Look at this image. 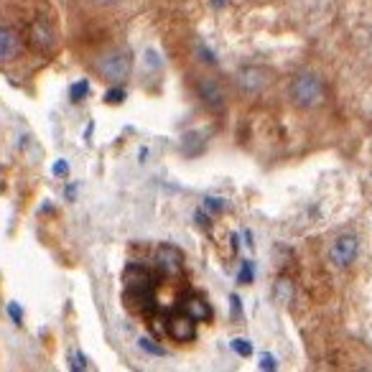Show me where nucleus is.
Returning a JSON list of instances; mask_svg holds the SVG:
<instances>
[{
  "mask_svg": "<svg viewBox=\"0 0 372 372\" xmlns=\"http://www.w3.org/2000/svg\"><path fill=\"white\" fill-rule=\"evenodd\" d=\"M168 337L176 341H192L197 337V322H194L189 314H181V317H171L166 324Z\"/></svg>",
  "mask_w": 372,
  "mask_h": 372,
  "instance_id": "obj_6",
  "label": "nucleus"
},
{
  "mask_svg": "<svg viewBox=\"0 0 372 372\" xmlns=\"http://www.w3.org/2000/svg\"><path fill=\"white\" fill-rule=\"evenodd\" d=\"M125 97H128L125 87H110V89L105 92V102H107V105H123Z\"/></svg>",
  "mask_w": 372,
  "mask_h": 372,
  "instance_id": "obj_19",
  "label": "nucleus"
},
{
  "mask_svg": "<svg viewBox=\"0 0 372 372\" xmlns=\"http://www.w3.org/2000/svg\"><path fill=\"white\" fill-rule=\"evenodd\" d=\"M89 3H97V6H112V3H120V0H89Z\"/></svg>",
  "mask_w": 372,
  "mask_h": 372,
  "instance_id": "obj_26",
  "label": "nucleus"
},
{
  "mask_svg": "<svg viewBox=\"0 0 372 372\" xmlns=\"http://www.w3.org/2000/svg\"><path fill=\"white\" fill-rule=\"evenodd\" d=\"M94 69L110 84H123L133 75V54L128 49H110L94 62Z\"/></svg>",
  "mask_w": 372,
  "mask_h": 372,
  "instance_id": "obj_2",
  "label": "nucleus"
},
{
  "mask_svg": "<svg viewBox=\"0 0 372 372\" xmlns=\"http://www.w3.org/2000/svg\"><path fill=\"white\" fill-rule=\"evenodd\" d=\"M275 80V72L266 64H245L237 69L235 84L245 97H258L266 92Z\"/></svg>",
  "mask_w": 372,
  "mask_h": 372,
  "instance_id": "obj_3",
  "label": "nucleus"
},
{
  "mask_svg": "<svg viewBox=\"0 0 372 372\" xmlns=\"http://www.w3.org/2000/svg\"><path fill=\"white\" fill-rule=\"evenodd\" d=\"M194 219H197V224H202V227H209V214H207L204 209L194 212Z\"/></svg>",
  "mask_w": 372,
  "mask_h": 372,
  "instance_id": "obj_23",
  "label": "nucleus"
},
{
  "mask_svg": "<svg viewBox=\"0 0 372 372\" xmlns=\"http://www.w3.org/2000/svg\"><path fill=\"white\" fill-rule=\"evenodd\" d=\"M194 51H197V56H199V59H202L204 64H212V67H217V64H219L217 54H214V51H212L209 46H207L204 41H202V38H197V44H194Z\"/></svg>",
  "mask_w": 372,
  "mask_h": 372,
  "instance_id": "obj_12",
  "label": "nucleus"
},
{
  "mask_svg": "<svg viewBox=\"0 0 372 372\" xmlns=\"http://www.w3.org/2000/svg\"><path fill=\"white\" fill-rule=\"evenodd\" d=\"M237 280H240L242 285L253 283V280H255V268H253V263H250V261H242V263H240V270H237Z\"/></svg>",
  "mask_w": 372,
  "mask_h": 372,
  "instance_id": "obj_18",
  "label": "nucleus"
},
{
  "mask_svg": "<svg viewBox=\"0 0 372 372\" xmlns=\"http://www.w3.org/2000/svg\"><path fill=\"white\" fill-rule=\"evenodd\" d=\"M261 370H278V360H275V354H270V352H263L261 354Z\"/></svg>",
  "mask_w": 372,
  "mask_h": 372,
  "instance_id": "obj_21",
  "label": "nucleus"
},
{
  "mask_svg": "<svg viewBox=\"0 0 372 372\" xmlns=\"http://www.w3.org/2000/svg\"><path fill=\"white\" fill-rule=\"evenodd\" d=\"M31 41H33V46L41 51L54 49V44H56L54 26H51L49 21H36V23L31 26Z\"/></svg>",
  "mask_w": 372,
  "mask_h": 372,
  "instance_id": "obj_9",
  "label": "nucleus"
},
{
  "mask_svg": "<svg viewBox=\"0 0 372 372\" xmlns=\"http://www.w3.org/2000/svg\"><path fill=\"white\" fill-rule=\"evenodd\" d=\"M6 311H8V319H11L16 327H23V309H21V304L11 301V304L6 306Z\"/></svg>",
  "mask_w": 372,
  "mask_h": 372,
  "instance_id": "obj_20",
  "label": "nucleus"
},
{
  "mask_svg": "<svg viewBox=\"0 0 372 372\" xmlns=\"http://www.w3.org/2000/svg\"><path fill=\"white\" fill-rule=\"evenodd\" d=\"M184 314L194 319V322H209L212 319V306L202 298H189L184 304Z\"/></svg>",
  "mask_w": 372,
  "mask_h": 372,
  "instance_id": "obj_10",
  "label": "nucleus"
},
{
  "mask_svg": "<svg viewBox=\"0 0 372 372\" xmlns=\"http://www.w3.org/2000/svg\"><path fill=\"white\" fill-rule=\"evenodd\" d=\"M230 306H232V311H235V317H242V304H240V296H235V293H232V296H230Z\"/></svg>",
  "mask_w": 372,
  "mask_h": 372,
  "instance_id": "obj_24",
  "label": "nucleus"
},
{
  "mask_svg": "<svg viewBox=\"0 0 372 372\" xmlns=\"http://www.w3.org/2000/svg\"><path fill=\"white\" fill-rule=\"evenodd\" d=\"M21 54V36L11 26H0V64L13 62Z\"/></svg>",
  "mask_w": 372,
  "mask_h": 372,
  "instance_id": "obj_7",
  "label": "nucleus"
},
{
  "mask_svg": "<svg viewBox=\"0 0 372 372\" xmlns=\"http://www.w3.org/2000/svg\"><path fill=\"white\" fill-rule=\"evenodd\" d=\"M155 263L166 275H179L181 273V253L174 245H161L155 250Z\"/></svg>",
  "mask_w": 372,
  "mask_h": 372,
  "instance_id": "obj_8",
  "label": "nucleus"
},
{
  "mask_svg": "<svg viewBox=\"0 0 372 372\" xmlns=\"http://www.w3.org/2000/svg\"><path fill=\"white\" fill-rule=\"evenodd\" d=\"M89 82L87 80H80V82H75V84H72V89H69V92H72V99H75V102H82V99H87L89 97Z\"/></svg>",
  "mask_w": 372,
  "mask_h": 372,
  "instance_id": "obj_17",
  "label": "nucleus"
},
{
  "mask_svg": "<svg viewBox=\"0 0 372 372\" xmlns=\"http://www.w3.org/2000/svg\"><path fill=\"white\" fill-rule=\"evenodd\" d=\"M77 192H80V186H77V184H69V186H67V192H64V194H67V199H69V202H75Z\"/></svg>",
  "mask_w": 372,
  "mask_h": 372,
  "instance_id": "obj_25",
  "label": "nucleus"
},
{
  "mask_svg": "<svg viewBox=\"0 0 372 372\" xmlns=\"http://www.w3.org/2000/svg\"><path fill=\"white\" fill-rule=\"evenodd\" d=\"M51 171H54V176H59V179H67L69 176V163L64 161V158H56V163L51 166Z\"/></svg>",
  "mask_w": 372,
  "mask_h": 372,
  "instance_id": "obj_22",
  "label": "nucleus"
},
{
  "mask_svg": "<svg viewBox=\"0 0 372 372\" xmlns=\"http://www.w3.org/2000/svg\"><path fill=\"white\" fill-rule=\"evenodd\" d=\"M69 370H77V372L92 370V365H89V357H87V354H82L80 349H77V352H72V354H69Z\"/></svg>",
  "mask_w": 372,
  "mask_h": 372,
  "instance_id": "obj_15",
  "label": "nucleus"
},
{
  "mask_svg": "<svg viewBox=\"0 0 372 372\" xmlns=\"http://www.w3.org/2000/svg\"><path fill=\"white\" fill-rule=\"evenodd\" d=\"M327 82L319 72L314 69H301L291 77V84H288V99L291 105H296L298 110H319V107L327 102Z\"/></svg>",
  "mask_w": 372,
  "mask_h": 372,
  "instance_id": "obj_1",
  "label": "nucleus"
},
{
  "mask_svg": "<svg viewBox=\"0 0 372 372\" xmlns=\"http://www.w3.org/2000/svg\"><path fill=\"white\" fill-rule=\"evenodd\" d=\"M138 347H141L146 354H151V357H166L168 354L166 349H163L161 344H155L151 337H141V339H138Z\"/></svg>",
  "mask_w": 372,
  "mask_h": 372,
  "instance_id": "obj_14",
  "label": "nucleus"
},
{
  "mask_svg": "<svg viewBox=\"0 0 372 372\" xmlns=\"http://www.w3.org/2000/svg\"><path fill=\"white\" fill-rule=\"evenodd\" d=\"M357 258H360V237L354 235V232H341V235H337L327 250L329 266L337 268V270L352 268Z\"/></svg>",
  "mask_w": 372,
  "mask_h": 372,
  "instance_id": "obj_4",
  "label": "nucleus"
},
{
  "mask_svg": "<svg viewBox=\"0 0 372 372\" xmlns=\"http://www.w3.org/2000/svg\"><path fill=\"white\" fill-rule=\"evenodd\" d=\"M197 94L202 99V105L209 107L212 112L224 110V105H227V89L222 87V82L217 77L207 75L202 80H197Z\"/></svg>",
  "mask_w": 372,
  "mask_h": 372,
  "instance_id": "obj_5",
  "label": "nucleus"
},
{
  "mask_svg": "<svg viewBox=\"0 0 372 372\" xmlns=\"http://www.w3.org/2000/svg\"><path fill=\"white\" fill-rule=\"evenodd\" d=\"M273 296H275V301L278 304H291L293 301V283L288 278H278L275 280V285H273Z\"/></svg>",
  "mask_w": 372,
  "mask_h": 372,
  "instance_id": "obj_11",
  "label": "nucleus"
},
{
  "mask_svg": "<svg viewBox=\"0 0 372 372\" xmlns=\"http://www.w3.org/2000/svg\"><path fill=\"white\" fill-rule=\"evenodd\" d=\"M230 347L235 354H240V357H253V341L245 339V337H235V339L230 341Z\"/></svg>",
  "mask_w": 372,
  "mask_h": 372,
  "instance_id": "obj_16",
  "label": "nucleus"
},
{
  "mask_svg": "<svg viewBox=\"0 0 372 372\" xmlns=\"http://www.w3.org/2000/svg\"><path fill=\"white\" fill-rule=\"evenodd\" d=\"M202 209L209 214V217H217V214H222L224 212V199L222 197H204V202H202Z\"/></svg>",
  "mask_w": 372,
  "mask_h": 372,
  "instance_id": "obj_13",
  "label": "nucleus"
},
{
  "mask_svg": "<svg viewBox=\"0 0 372 372\" xmlns=\"http://www.w3.org/2000/svg\"><path fill=\"white\" fill-rule=\"evenodd\" d=\"M227 0H212V8H222Z\"/></svg>",
  "mask_w": 372,
  "mask_h": 372,
  "instance_id": "obj_27",
  "label": "nucleus"
}]
</instances>
